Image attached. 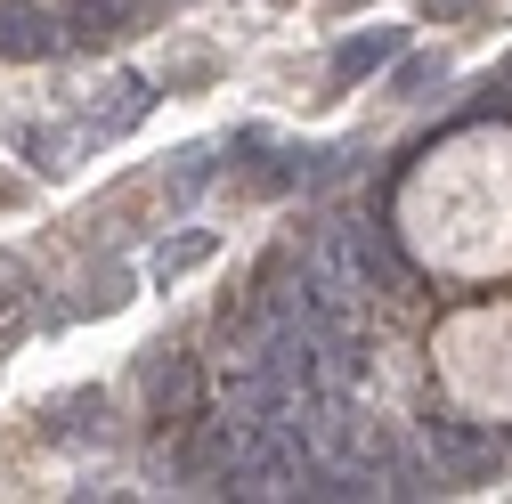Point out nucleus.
<instances>
[{
    "instance_id": "1",
    "label": "nucleus",
    "mask_w": 512,
    "mask_h": 504,
    "mask_svg": "<svg viewBox=\"0 0 512 504\" xmlns=\"http://www.w3.org/2000/svg\"><path fill=\"white\" fill-rule=\"evenodd\" d=\"M423 448L439 456L447 488H480V480L512 472V448H504L488 423H472V415H431V423H423Z\"/></svg>"
},
{
    "instance_id": "2",
    "label": "nucleus",
    "mask_w": 512,
    "mask_h": 504,
    "mask_svg": "<svg viewBox=\"0 0 512 504\" xmlns=\"http://www.w3.org/2000/svg\"><path fill=\"white\" fill-rule=\"evenodd\" d=\"M212 407V374L204 358H187V350H147V415L163 431H187Z\"/></svg>"
},
{
    "instance_id": "3",
    "label": "nucleus",
    "mask_w": 512,
    "mask_h": 504,
    "mask_svg": "<svg viewBox=\"0 0 512 504\" xmlns=\"http://www.w3.org/2000/svg\"><path fill=\"white\" fill-rule=\"evenodd\" d=\"M342 236V252H350V269H358V285L366 293H399V285H415V252H407V236L391 228V220H342L334 228Z\"/></svg>"
},
{
    "instance_id": "4",
    "label": "nucleus",
    "mask_w": 512,
    "mask_h": 504,
    "mask_svg": "<svg viewBox=\"0 0 512 504\" xmlns=\"http://www.w3.org/2000/svg\"><path fill=\"white\" fill-rule=\"evenodd\" d=\"M66 9L57 0H0V66H41L66 57Z\"/></svg>"
},
{
    "instance_id": "5",
    "label": "nucleus",
    "mask_w": 512,
    "mask_h": 504,
    "mask_svg": "<svg viewBox=\"0 0 512 504\" xmlns=\"http://www.w3.org/2000/svg\"><path fill=\"white\" fill-rule=\"evenodd\" d=\"M57 9H66V41L74 49H114L147 17V0H57Z\"/></svg>"
},
{
    "instance_id": "6",
    "label": "nucleus",
    "mask_w": 512,
    "mask_h": 504,
    "mask_svg": "<svg viewBox=\"0 0 512 504\" xmlns=\"http://www.w3.org/2000/svg\"><path fill=\"white\" fill-rule=\"evenodd\" d=\"M407 49V33L399 25H366V33H350L342 49H334V82L350 90V82H366V74H382V66H391V57Z\"/></svg>"
},
{
    "instance_id": "7",
    "label": "nucleus",
    "mask_w": 512,
    "mask_h": 504,
    "mask_svg": "<svg viewBox=\"0 0 512 504\" xmlns=\"http://www.w3.org/2000/svg\"><path fill=\"white\" fill-rule=\"evenodd\" d=\"M106 98H114V106H98V114H90V131H98V139H122L131 122H147L155 82H147V74H114V82H106Z\"/></svg>"
},
{
    "instance_id": "8",
    "label": "nucleus",
    "mask_w": 512,
    "mask_h": 504,
    "mask_svg": "<svg viewBox=\"0 0 512 504\" xmlns=\"http://www.w3.org/2000/svg\"><path fill=\"white\" fill-rule=\"evenodd\" d=\"M212 252H220V236H212V228H187V236H163V244H155V261H147V277H155V285H179L187 269H204Z\"/></svg>"
},
{
    "instance_id": "9",
    "label": "nucleus",
    "mask_w": 512,
    "mask_h": 504,
    "mask_svg": "<svg viewBox=\"0 0 512 504\" xmlns=\"http://www.w3.org/2000/svg\"><path fill=\"white\" fill-rule=\"evenodd\" d=\"M17 155L33 171H74V131L66 122H33V131H17Z\"/></svg>"
},
{
    "instance_id": "10",
    "label": "nucleus",
    "mask_w": 512,
    "mask_h": 504,
    "mask_svg": "<svg viewBox=\"0 0 512 504\" xmlns=\"http://www.w3.org/2000/svg\"><path fill=\"white\" fill-rule=\"evenodd\" d=\"M439 82H447V57H439V49H431V57H399V74H391V98H407V106H415V98H431Z\"/></svg>"
},
{
    "instance_id": "11",
    "label": "nucleus",
    "mask_w": 512,
    "mask_h": 504,
    "mask_svg": "<svg viewBox=\"0 0 512 504\" xmlns=\"http://www.w3.org/2000/svg\"><path fill=\"white\" fill-rule=\"evenodd\" d=\"M204 187H212V147H187V155H179V179H171V204L204 196Z\"/></svg>"
},
{
    "instance_id": "12",
    "label": "nucleus",
    "mask_w": 512,
    "mask_h": 504,
    "mask_svg": "<svg viewBox=\"0 0 512 504\" xmlns=\"http://www.w3.org/2000/svg\"><path fill=\"white\" fill-rule=\"evenodd\" d=\"M472 9H480V0H423L431 25H456V17H472Z\"/></svg>"
},
{
    "instance_id": "13",
    "label": "nucleus",
    "mask_w": 512,
    "mask_h": 504,
    "mask_svg": "<svg viewBox=\"0 0 512 504\" xmlns=\"http://www.w3.org/2000/svg\"><path fill=\"white\" fill-rule=\"evenodd\" d=\"M334 9H358V0H334Z\"/></svg>"
},
{
    "instance_id": "14",
    "label": "nucleus",
    "mask_w": 512,
    "mask_h": 504,
    "mask_svg": "<svg viewBox=\"0 0 512 504\" xmlns=\"http://www.w3.org/2000/svg\"><path fill=\"white\" fill-rule=\"evenodd\" d=\"M504 82H512V57H504Z\"/></svg>"
}]
</instances>
